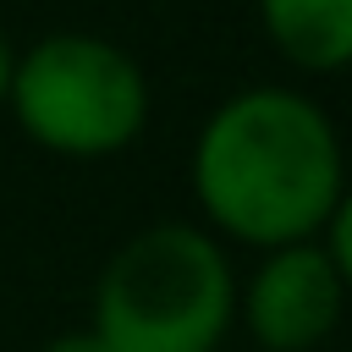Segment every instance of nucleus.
Here are the masks:
<instances>
[{
    "instance_id": "nucleus-4",
    "label": "nucleus",
    "mask_w": 352,
    "mask_h": 352,
    "mask_svg": "<svg viewBox=\"0 0 352 352\" xmlns=\"http://www.w3.org/2000/svg\"><path fill=\"white\" fill-rule=\"evenodd\" d=\"M346 286L319 242L270 248L236 286V319L258 352H314L336 336Z\"/></svg>"
},
{
    "instance_id": "nucleus-5",
    "label": "nucleus",
    "mask_w": 352,
    "mask_h": 352,
    "mask_svg": "<svg viewBox=\"0 0 352 352\" xmlns=\"http://www.w3.org/2000/svg\"><path fill=\"white\" fill-rule=\"evenodd\" d=\"M264 38L308 77L352 66V0H258Z\"/></svg>"
},
{
    "instance_id": "nucleus-7",
    "label": "nucleus",
    "mask_w": 352,
    "mask_h": 352,
    "mask_svg": "<svg viewBox=\"0 0 352 352\" xmlns=\"http://www.w3.org/2000/svg\"><path fill=\"white\" fill-rule=\"evenodd\" d=\"M38 352H110V346H104L94 330H60V336H55V341H44Z\"/></svg>"
},
{
    "instance_id": "nucleus-1",
    "label": "nucleus",
    "mask_w": 352,
    "mask_h": 352,
    "mask_svg": "<svg viewBox=\"0 0 352 352\" xmlns=\"http://www.w3.org/2000/svg\"><path fill=\"white\" fill-rule=\"evenodd\" d=\"M187 176L209 236L270 253L319 242L346 192V148L319 99L258 82L204 116Z\"/></svg>"
},
{
    "instance_id": "nucleus-3",
    "label": "nucleus",
    "mask_w": 352,
    "mask_h": 352,
    "mask_svg": "<svg viewBox=\"0 0 352 352\" xmlns=\"http://www.w3.org/2000/svg\"><path fill=\"white\" fill-rule=\"evenodd\" d=\"M6 110L44 154L110 160L148 126V77L116 38L66 28L16 55Z\"/></svg>"
},
{
    "instance_id": "nucleus-6",
    "label": "nucleus",
    "mask_w": 352,
    "mask_h": 352,
    "mask_svg": "<svg viewBox=\"0 0 352 352\" xmlns=\"http://www.w3.org/2000/svg\"><path fill=\"white\" fill-rule=\"evenodd\" d=\"M319 248L330 253V264H336V275H341V286H346V297H352V182H346V192H341L336 214L324 220Z\"/></svg>"
},
{
    "instance_id": "nucleus-8",
    "label": "nucleus",
    "mask_w": 352,
    "mask_h": 352,
    "mask_svg": "<svg viewBox=\"0 0 352 352\" xmlns=\"http://www.w3.org/2000/svg\"><path fill=\"white\" fill-rule=\"evenodd\" d=\"M11 66H16V50H11V38L0 33V104H6V94H11Z\"/></svg>"
},
{
    "instance_id": "nucleus-2",
    "label": "nucleus",
    "mask_w": 352,
    "mask_h": 352,
    "mask_svg": "<svg viewBox=\"0 0 352 352\" xmlns=\"http://www.w3.org/2000/svg\"><path fill=\"white\" fill-rule=\"evenodd\" d=\"M236 324V270L204 226L132 231L94 286V336L110 352H220Z\"/></svg>"
}]
</instances>
